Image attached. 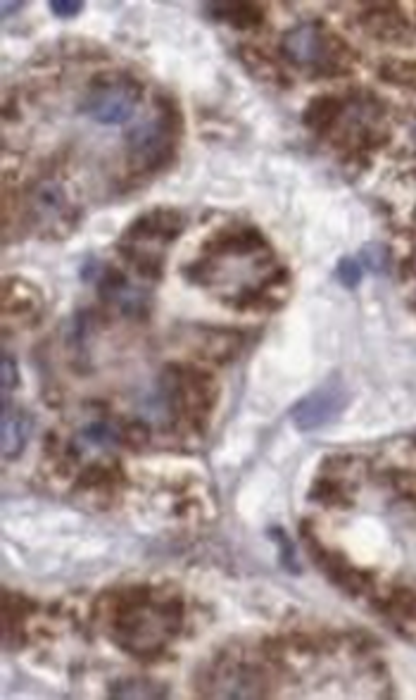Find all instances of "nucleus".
I'll return each instance as SVG.
<instances>
[{
  "label": "nucleus",
  "instance_id": "nucleus-4",
  "mask_svg": "<svg viewBox=\"0 0 416 700\" xmlns=\"http://www.w3.org/2000/svg\"><path fill=\"white\" fill-rule=\"evenodd\" d=\"M350 403V391L340 377L326 379L312 393H307L291 410V420L300 431H314L336 422Z\"/></svg>",
  "mask_w": 416,
  "mask_h": 700
},
{
  "label": "nucleus",
  "instance_id": "nucleus-1",
  "mask_svg": "<svg viewBox=\"0 0 416 700\" xmlns=\"http://www.w3.org/2000/svg\"><path fill=\"white\" fill-rule=\"evenodd\" d=\"M176 136H179V117L172 105H162L150 120L138 122L126 136V158L131 167L141 172H153L172 158Z\"/></svg>",
  "mask_w": 416,
  "mask_h": 700
},
{
  "label": "nucleus",
  "instance_id": "nucleus-17",
  "mask_svg": "<svg viewBox=\"0 0 416 700\" xmlns=\"http://www.w3.org/2000/svg\"><path fill=\"white\" fill-rule=\"evenodd\" d=\"M414 139H416V129H414Z\"/></svg>",
  "mask_w": 416,
  "mask_h": 700
},
{
  "label": "nucleus",
  "instance_id": "nucleus-12",
  "mask_svg": "<svg viewBox=\"0 0 416 700\" xmlns=\"http://www.w3.org/2000/svg\"><path fill=\"white\" fill-rule=\"evenodd\" d=\"M338 279H340V284H345L348 289H355L359 281H362V267H359V262L350 260V258L340 260L338 262Z\"/></svg>",
  "mask_w": 416,
  "mask_h": 700
},
{
  "label": "nucleus",
  "instance_id": "nucleus-11",
  "mask_svg": "<svg viewBox=\"0 0 416 700\" xmlns=\"http://www.w3.org/2000/svg\"><path fill=\"white\" fill-rule=\"evenodd\" d=\"M17 389V365L10 355H3L0 360V400H8L10 391Z\"/></svg>",
  "mask_w": 416,
  "mask_h": 700
},
{
  "label": "nucleus",
  "instance_id": "nucleus-6",
  "mask_svg": "<svg viewBox=\"0 0 416 700\" xmlns=\"http://www.w3.org/2000/svg\"><path fill=\"white\" fill-rule=\"evenodd\" d=\"M122 634L129 639V646L134 650L155 648L167 634V615L153 608L136 610L129 624L122 627Z\"/></svg>",
  "mask_w": 416,
  "mask_h": 700
},
{
  "label": "nucleus",
  "instance_id": "nucleus-7",
  "mask_svg": "<svg viewBox=\"0 0 416 700\" xmlns=\"http://www.w3.org/2000/svg\"><path fill=\"white\" fill-rule=\"evenodd\" d=\"M29 436V420L22 415L20 410L12 408L10 400L3 403V412H0V441H3V458H17L22 453L24 443Z\"/></svg>",
  "mask_w": 416,
  "mask_h": 700
},
{
  "label": "nucleus",
  "instance_id": "nucleus-2",
  "mask_svg": "<svg viewBox=\"0 0 416 700\" xmlns=\"http://www.w3.org/2000/svg\"><path fill=\"white\" fill-rule=\"evenodd\" d=\"M141 84L124 74H107L88 86L81 110L98 124H122L134 117L141 103Z\"/></svg>",
  "mask_w": 416,
  "mask_h": 700
},
{
  "label": "nucleus",
  "instance_id": "nucleus-9",
  "mask_svg": "<svg viewBox=\"0 0 416 700\" xmlns=\"http://www.w3.org/2000/svg\"><path fill=\"white\" fill-rule=\"evenodd\" d=\"M207 8L217 20L229 22L236 29H250L262 22V10L252 3H210Z\"/></svg>",
  "mask_w": 416,
  "mask_h": 700
},
{
  "label": "nucleus",
  "instance_id": "nucleus-15",
  "mask_svg": "<svg viewBox=\"0 0 416 700\" xmlns=\"http://www.w3.org/2000/svg\"><path fill=\"white\" fill-rule=\"evenodd\" d=\"M81 8H84L81 0H53V3H50V10L58 17H74L79 15Z\"/></svg>",
  "mask_w": 416,
  "mask_h": 700
},
{
  "label": "nucleus",
  "instance_id": "nucleus-3",
  "mask_svg": "<svg viewBox=\"0 0 416 700\" xmlns=\"http://www.w3.org/2000/svg\"><path fill=\"white\" fill-rule=\"evenodd\" d=\"M283 55L298 67L310 70H326L338 58V43L333 36L317 22L295 24L286 31L281 41Z\"/></svg>",
  "mask_w": 416,
  "mask_h": 700
},
{
  "label": "nucleus",
  "instance_id": "nucleus-16",
  "mask_svg": "<svg viewBox=\"0 0 416 700\" xmlns=\"http://www.w3.org/2000/svg\"><path fill=\"white\" fill-rule=\"evenodd\" d=\"M20 10L22 8V3H3V17H8L12 10Z\"/></svg>",
  "mask_w": 416,
  "mask_h": 700
},
{
  "label": "nucleus",
  "instance_id": "nucleus-14",
  "mask_svg": "<svg viewBox=\"0 0 416 700\" xmlns=\"http://www.w3.org/2000/svg\"><path fill=\"white\" fill-rule=\"evenodd\" d=\"M155 691V686L150 684V686H141V684H136V681H129V684H124L122 689H115V693L112 696H117V698H150V696H162V693H153Z\"/></svg>",
  "mask_w": 416,
  "mask_h": 700
},
{
  "label": "nucleus",
  "instance_id": "nucleus-13",
  "mask_svg": "<svg viewBox=\"0 0 416 700\" xmlns=\"http://www.w3.org/2000/svg\"><path fill=\"white\" fill-rule=\"evenodd\" d=\"M362 260H364V265L369 267V270L383 272L386 270V262H388L386 248L378 246V243H374V246H367L362 250Z\"/></svg>",
  "mask_w": 416,
  "mask_h": 700
},
{
  "label": "nucleus",
  "instance_id": "nucleus-10",
  "mask_svg": "<svg viewBox=\"0 0 416 700\" xmlns=\"http://www.w3.org/2000/svg\"><path fill=\"white\" fill-rule=\"evenodd\" d=\"M81 436H84L86 443H91V446L105 448V446H112V443H117L119 431H117L115 424L91 422V424H86L84 431H81Z\"/></svg>",
  "mask_w": 416,
  "mask_h": 700
},
{
  "label": "nucleus",
  "instance_id": "nucleus-5",
  "mask_svg": "<svg viewBox=\"0 0 416 700\" xmlns=\"http://www.w3.org/2000/svg\"><path fill=\"white\" fill-rule=\"evenodd\" d=\"M29 205L34 220H39L41 227L48 231L60 234L72 224V205H69L67 193L58 181H41L31 193Z\"/></svg>",
  "mask_w": 416,
  "mask_h": 700
},
{
  "label": "nucleus",
  "instance_id": "nucleus-8",
  "mask_svg": "<svg viewBox=\"0 0 416 700\" xmlns=\"http://www.w3.org/2000/svg\"><path fill=\"white\" fill-rule=\"evenodd\" d=\"M105 298H110V303H115L119 310L126 312V315H134V312H143L148 305L146 293L136 286H131L129 281L122 277H107L103 284Z\"/></svg>",
  "mask_w": 416,
  "mask_h": 700
}]
</instances>
